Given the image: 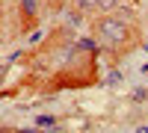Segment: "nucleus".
<instances>
[{
    "mask_svg": "<svg viewBox=\"0 0 148 133\" xmlns=\"http://www.w3.org/2000/svg\"><path fill=\"white\" fill-rule=\"evenodd\" d=\"M24 9H27V12H33V9H36V0H24Z\"/></svg>",
    "mask_w": 148,
    "mask_h": 133,
    "instance_id": "39448f33",
    "label": "nucleus"
},
{
    "mask_svg": "<svg viewBox=\"0 0 148 133\" xmlns=\"http://www.w3.org/2000/svg\"><path fill=\"white\" fill-rule=\"evenodd\" d=\"M119 0H98V9H113Z\"/></svg>",
    "mask_w": 148,
    "mask_h": 133,
    "instance_id": "7ed1b4c3",
    "label": "nucleus"
},
{
    "mask_svg": "<svg viewBox=\"0 0 148 133\" xmlns=\"http://www.w3.org/2000/svg\"><path fill=\"white\" fill-rule=\"evenodd\" d=\"M98 39L107 42V44H119L127 39V24L121 18H104L98 24Z\"/></svg>",
    "mask_w": 148,
    "mask_h": 133,
    "instance_id": "f257e3e1",
    "label": "nucleus"
},
{
    "mask_svg": "<svg viewBox=\"0 0 148 133\" xmlns=\"http://www.w3.org/2000/svg\"><path fill=\"white\" fill-rule=\"evenodd\" d=\"M39 124H42V127H51V124H53V118H47V115H42V118H39Z\"/></svg>",
    "mask_w": 148,
    "mask_h": 133,
    "instance_id": "20e7f679",
    "label": "nucleus"
},
{
    "mask_svg": "<svg viewBox=\"0 0 148 133\" xmlns=\"http://www.w3.org/2000/svg\"><path fill=\"white\" fill-rule=\"evenodd\" d=\"M74 6H77V12H92L98 9V0H74Z\"/></svg>",
    "mask_w": 148,
    "mask_h": 133,
    "instance_id": "f03ea898",
    "label": "nucleus"
}]
</instances>
